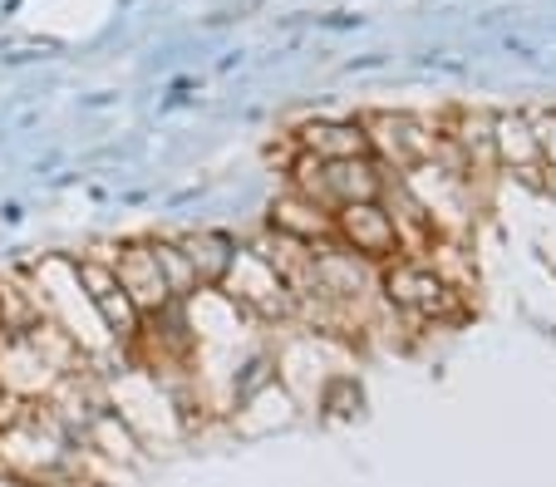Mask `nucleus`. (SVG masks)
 Returning a JSON list of instances; mask_svg holds the SVG:
<instances>
[{"instance_id": "obj_6", "label": "nucleus", "mask_w": 556, "mask_h": 487, "mask_svg": "<svg viewBox=\"0 0 556 487\" xmlns=\"http://www.w3.org/2000/svg\"><path fill=\"white\" fill-rule=\"evenodd\" d=\"M266 227H271V236H286V242L301 246H336V213L301 197V192H281L271 202V213H266Z\"/></svg>"}, {"instance_id": "obj_4", "label": "nucleus", "mask_w": 556, "mask_h": 487, "mask_svg": "<svg viewBox=\"0 0 556 487\" xmlns=\"http://www.w3.org/2000/svg\"><path fill=\"white\" fill-rule=\"evenodd\" d=\"M109 266H114L118 286L128 291V300H134L138 316H163V310L178 306V296H173L168 275H163V261H157L153 242H124L114 256H109Z\"/></svg>"}, {"instance_id": "obj_8", "label": "nucleus", "mask_w": 556, "mask_h": 487, "mask_svg": "<svg viewBox=\"0 0 556 487\" xmlns=\"http://www.w3.org/2000/svg\"><path fill=\"white\" fill-rule=\"evenodd\" d=\"M173 242H178V252L188 256V266L198 271L202 291L217 286L222 271H227V261H231V252H237V242L222 236V232H188V236H173Z\"/></svg>"}, {"instance_id": "obj_7", "label": "nucleus", "mask_w": 556, "mask_h": 487, "mask_svg": "<svg viewBox=\"0 0 556 487\" xmlns=\"http://www.w3.org/2000/svg\"><path fill=\"white\" fill-rule=\"evenodd\" d=\"M295 149L320 163H336V158H359V153H369V138H365V124H311V128H301Z\"/></svg>"}, {"instance_id": "obj_2", "label": "nucleus", "mask_w": 556, "mask_h": 487, "mask_svg": "<svg viewBox=\"0 0 556 487\" xmlns=\"http://www.w3.org/2000/svg\"><path fill=\"white\" fill-rule=\"evenodd\" d=\"M212 291H217L227 306L242 310V316L266 320V325L295 320V291L286 286V275L276 271V261L262 252V246H237L227 271H222V281Z\"/></svg>"}, {"instance_id": "obj_1", "label": "nucleus", "mask_w": 556, "mask_h": 487, "mask_svg": "<svg viewBox=\"0 0 556 487\" xmlns=\"http://www.w3.org/2000/svg\"><path fill=\"white\" fill-rule=\"evenodd\" d=\"M375 286L389 310H400L419 325H458L468 316V291H458L424 256H394V261L375 266Z\"/></svg>"}, {"instance_id": "obj_5", "label": "nucleus", "mask_w": 556, "mask_h": 487, "mask_svg": "<svg viewBox=\"0 0 556 487\" xmlns=\"http://www.w3.org/2000/svg\"><path fill=\"white\" fill-rule=\"evenodd\" d=\"M74 275H79V291L89 296V306H94V316H99V325H104V335L114 339V345H128V339H134V330H138V320H143V316L134 310L128 291L118 286L114 266L99 261V256H85V261L74 266Z\"/></svg>"}, {"instance_id": "obj_3", "label": "nucleus", "mask_w": 556, "mask_h": 487, "mask_svg": "<svg viewBox=\"0 0 556 487\" xmlns=\"http://www.w3.org/2000/svg\"><path fill=\"white\" fill-rule=\"evenodd\" d=\"M336 246L365 266H384V261H394V256H404L400 227H394L384 202H350V207H336Z\"/></svg>"}]
</instances>
